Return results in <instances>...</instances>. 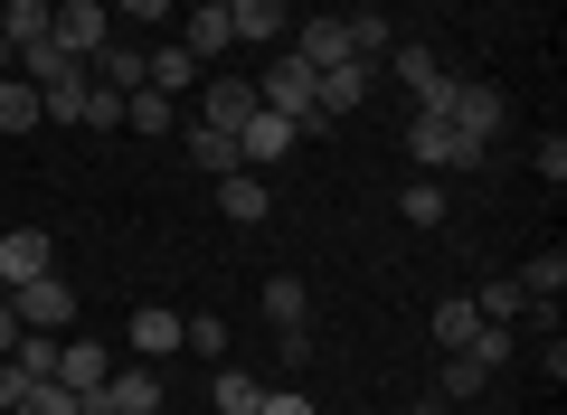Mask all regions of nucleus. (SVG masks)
I'll list each match as a JSON object with an SVG mask.
<instances>
[{
  "label": "nucleus",
  "instance_id": "f257e3e1",
  "mask_svg": "<svg viewBox=\"0 0 567 415\" xmlns=\"http://www.w3.org/2000/svg\"><path fill=\"white\" fill-rule=\"evenodd\" d=\"M398 142H406V160H416V170H483V142H464L445 114H406Z\"/></svg>",
  "mask_w": 567,
  "mask_h": 415
},
{
  "label": "nucleus",
  "instance_id": "f03ea898",
  "mask_svg": "<svg viewBox=\"0 0 567 415\" xmlns=\"http://www.w3.org/2000/svg\"><path fill=\"white\" fill-rule=\"evenodd\" d=\"M227 142H237V160H246V170H275V160L293 152L303 133H293V114H275V104H256V114H246V123H237Z\"/></svg>",
  "mask_w": 567,
  "mask_h": 415
},
{
  "label": "nucleus",
  "instance_id": "7ed1b4c3",
  "mask_svg": "<svg viewBox=\"0 0 567 415\" xmlns=\"http://www.w3.org/2000/svg\"><path fill=\"white\" fill-rule=\"evenodd\" d=\"M445 123H454V133H464V142H483V152H492V133H502V123H511V95H502V85H454V104H445Z\"/></svg>",
  "mask_w": 567,
  "mask_h": 415
},
{
  "label": "nucleus",
  "instance_id": "20e7f679",
  "mask_svg": "<svg viewBox=\"0 0 567 415\" xmlns=\"http://www.w3.org/2000/svg\"><path fill=\"white\" fill-rule=\"evenodd\" d=\"M48 39H58L66 58H95V48H114V10H104V0H58Z\"/></svg>",
  "mask_w": 567,
  "mask_h": 415
},
{
  "label": "nucleus",
  "instance_id": "39448f33",
  "mask_svg": "<svg viewBox=\"0 0 567 415\" xmlns=\"http://www.w3.org/2000/svg\"><path fill=\"white\" fill-rule=\"evenodd\" d=\"M10 312H20V331H66L76 321V283H58V274L10 283Z\"/></svg>",
  "mask_w": 567,
  "mask_h": 415
},
{
  "label": "nucleus",
  "instance_id": "423d86ee",
  "mask_svg": "<svg viewBox=\"0 0 567 415\" xmlns=\"http://www.w3.org/2000/svg\"><path fill=\"white\" fill-rule=\"evenodd\" d=\"M398 76H406V95H416V114H445L454 85H464L445 58H435V48H398Z\"/></svg>",
  "mask_w": 567,
  "mask_h": 415
},
{
  "label": "nucleus",
  "instance_id": "0eeeda50",
  "mask_svg": "<svg viewBox=\"0 0 567 415\" xmlns=\"http://www.w3.org/2000/svg\"><path fill=\"white\" fill-rule=\"evenodd\" d=\"M256 104L293 114V133H303V114H312V66H303V58H265V76H256Z\"/></svg>",
  "mask_w": 567,
  "mask_h": 415
},
{
  "label": "nucleus",
  "instance_id": "6e6552de",
  "mask_svg": "<svg viewBox=\"0 0 567 415\" xmlns=\"http://www.w3.org/2000/svg\"><path fill=\"white\" fill-rule=\"evenodd\" d=\"M369 85H379V66H360V58H341V66H322V76H312V114H360L369 104Z\"/></svg>",
  "mask_w": 567,
  "mask_h": 415
},
{
  "label": "nucleus",
  "instance_id": "1a4fd4ad",
  "mask_svg": "<svg viewBox=\"0 0 567 415\" xmlns=\"http://www.w3.org/2000/svg\"><path fill=\"white\" fill-rule=\"evenodd\" d=\"M39 274H58L48 227H10V237H0V293H10V283H39Z\"/></svg>",
  "mask_w": 567,
  "mask_h": 415
},
{
  "label": "nucleus",
  "instance_id": "9d476101",
  "mask_svg": "<svg viewBox=\"0 0 567 415\" xmlns=\"http://www.w3.org/2000/svg\"><path fill=\"white\" fill-rule=\"evenodd\" d=\"M95 406H114V415H152V406H162V377H152V359H114Z\"/></svg>",
  "mask_w": 567,
  "mask_h": 415
},
{
  "label": "nucleus",
  "instance_id": "9b49d317",
  "mask_svg": "<svg viewBox=\"0 0 567 415\" xmlns=\"http://www.w3.org/2000/svg\"><path fill=\"white\" fill-rule=\"evenodd\" d=\"M227 29H237V48H275L293 39V0H227Z\"/></svg>",
  "mask_w": 567,
  "mask_h": 415
},
{
  "label": "nucleus",
  "instance_id": "f8f14e48",
  "mask_svg": "<svg viewBox=\"0 0 567 415\" xmlns=\"http://www.w3.org/2000/svg\"><path fill=\"white\" fill-rule=\"evenodd\" d=\"M246 114H256V76H208L199 85V123L208 133H237Z\"/></svg>",
  "mask_w": 567,
  "mask_h": 415
},
{
  "label": "nucleus",
  "instance_id": "ddd939ff",
  "mask_svg": "<svg viewBox=\"0 0 567 415\" xmlns=\"http://www.w3.org/2000/svg\"><path fill=\"white\" fill-rule=\"evenodd\" d=\"M104 369H114V359H104L95 340H58V369L48 377H58L66 396H104Z\"/></svg>",
  "mask_w": 567,
  "mask_h": 415
},
{
  "label": "nucleus",
  "instance_id": "4468645a",
  "mask_svg": "<svg viewBox=\"0 0 567 415\" xmlns=\"http://www.w3.org/2000/svg\"><path fill=\"white\" fill-rule=\"evenodd\" d=\"M181 10H189V29H181L189 58H227V48H237V29H227V0H181Z\"/></svg>",
  "mask_w": 567,
  "mask_h": 415
},
{
  "label": "nucleus",
  "instance_id": "2eb2a0df",
  "mask_svg": "<svg viewBox=\"0 0 567 415\" xmlns=\"http://www.w3.org/2000/svg\"><path fill=\"white\" fill-rule=\"evenodd\" d=\"M189 321L181 312H171V302H142V312H133V359H171V350H189Z\"/></svg>",
  "mask_w": 567,
  "mask_h": 415
},
{
  "label": "nucleus",
  "instance_id": "dca6fc26",
  "mask_svg": "<svg viewBox=\"0 0 567 415\" xmlns=\"http://www.w3.org/2000/svg\"><path fill=\"white\" fill-rule=\"evenodd\" d=\"M208 189H218V208H227L237 227H265V218H275V198H265L256 170H227V179H208Z\"/></svg>",
  "mask_w": 567,
  "mask_h": 415
},
{
  "label": "nucleus",
  "instance_id": "f3484780",
  "mask_svg": "<svg viewBox=\"0 0 567 415\" xmlns=\"http://www.w3.org/2000/svg\"><path fill=\"white\" fill-rule=\"evenodd\" d=\"M293 58L322 76V66H341V58H350V29H341V20H303V29H293Z\"/></svg>",
  "mask_w": 567,
  "mask_h": 415
},
{
  "label": "nucleus",
  "instance_id": "a211bd4d",
  "mask_svg": "<svg viewBox=\"0 0 567 415\" xmlns=\"http://www.w3.org/2000/svg\"><path fill=\"white\" fill-rule=\"evenodd\" d=\"M398 218H406V227H445V218H454L445 179H435V170H425V179H406V189H398Z\"/></svg>",
  "mask_w": 567,
  "mask_h": 415
},
{
  "label": "nucleus",
  "instance_id": "6ab92c4d",
  "mask_svg": "<svg viewBox=\"0 0 567 415\" xmlns=\"http://www.w3.org/2000/svg\"><path fill=\"white\" fill-rule=\"evenodd\" d=\"M48 123V95L29 76H0V133H39Z\"/></svg>",
  "mask_w": 567,
  "mask_h": 415
},
{
  "label": "nucleus",
  "instance_id": "aec40b11",
  "mask_svg": "<svg viewBox=\"0 0 567 415\" xmlns=\"http://www.w3.org/2000/svg\"><path fill=\"white\" fill-rule=\"evenodd\" d=\"M425 331H435V350H464V340L483 331V312H473V293H445V302H435V321H425Z\"/></svg>",
  "mask_w": 567,
  "mask_h": 415
},
{
  "label": "nucleus",
  "instance_id": "412c9836",
  "mask_svg": "<svg viewBox=\"0 0 567 415\" xmlns=\"http://www.w3.org/2000/svg\"><path fill=\"white\" fill-rule=\"evenodd\" d=\"M265 321H275V331L312 321V283H303V274H275V283H265Z\"/></svg>",
  "mask_w": 567,
  "mask_h": 415
},
{
  "label": "nucleus",
  "instance_id": "4be33fe9",
  "mask_svg": "<svg viewBox=\"0 0 567 415\" xmlns=\"http://www.w3.org/2000/svg\"><path fill=\"white\" fill-rule=\"evenodd\" d=\"M492 387V369L473 350H445V377H435V396H445V406H464V396H483Z\"/></svg>",
  "mask_w": 567,
  "mask_h": 415
},
{
  "label": "nucleus",
  "instance_id": "5701e85b",
  "mask_svg": "<svg viewBox=\"0 0 567 415\" xmlns=\"http://www.w3.org/2000/svg\"><path fill=\"white\" fill-rule=\"evenodd\" d=\"M48 20H58V0H10V10H0V48L48 39Z\"/></svg>",
  "mask_w": 567,
  "mask_h": 415
},
{
  "label": "nucleus",
  "instance_id": "b1692460",
  "mask_svg": "<svg viewBox=\"0 0 567 415\" xmlns=\"http://www.w3.org/2000/svg\"><path fill=\"white\" fill-rule=\"evenodd\" d=\"M341 29H350V58H360V66H379V58H388V48H398V29H388V20H379V10H350V20H341Z\"/></svg>",
  "mask_w": 567,
  "mask_h": 415
},
{
  "label": "nucleus",
  "instance_id": "393cba45",
  "mask_svg": "<svg viewBox=\"0 0 567 415\" xmlns=\"http://www.w3.org/2000/svg\"><path fill=\"white\" fill-rule=\"evenodd\" d=\"M85 76L114 85V95H133V85H142V48H95V58H85Z\"/></svg>",
  "mask_w": 567,
  "mask_h": 415
},
{
  "label": "nucleus",
  "instance_id": "a878e982",
  "mask_svg": "<svg viewBox=\"0 0 567 415\" xmlns=\"http://www.w3.org/2000/svg\"><path fill=\"white\" fill-rule=\"evenodd\" d=\"M189 170L227 179V170H246V160H237V142H227V133H208V123H199V133H189Z\"/></svg>",
  "mask_w": 567,
  "mask_h": 415
},
{
  "label": "nucleus",
  "instance_id": "bb28decb",
  "mask_svg": "<svg viewBox=\"0 0 567 415\" xmlns=\"http://www.w3.org/2000/svg\"><path fill=\"white\" fill-rule=\"evenodd\" d=\"M473 312H483V321H529V293L511 274H492V283H473Z\"/></svg>",
  "mask_w": 567,
  "mask_h": 415
},
{
  "label": "nucleus",
  "instance_id": "cd10ccee",
  "mask_svg": "<svg viewBox=\"0 0 567 415\" xmlns=\"http://www.w3.org/2000/svg\"><path fill=\"white\" fill-rule=\"evenodd\" d=\"M123 133H171V95L133 85V95H123Z\"/></svg>",
  "mask_w": 567,
  "mask_h": 415
},
{
  "label": "nucleus",
  "instance_id": "c85d7f7f",
  "mask_svg": "<svg viewBox=\"0 0 567 415\" xmlns=\"http://www.w3.org/2000/svg\"><path fill=\"white\" fill-rule=\"evenodd\" d=\"M208 396H218V415H256V377H246V369H218V377H208Z\"/></svg>",
  "mask_w": 567,
  "mask_h": 415
},
{
  "label": "nucleus",
  "instance_id": "c756f323",
  "mask_svg": "<svg viewBox=\"0 0 567 415\" xmlns=\"http://www.w3.org/2000/svg\"><path fill=\"white\" fill-rule=\"evenodd\" d=\"M10 359H20V377H48V369H58V331H20Z\"/></svg>",
  "mask_w": 567,
  "mask_h": 415
},
{
  "label": "nucleus",
  "instance_id": "7c9ffc66",
  "mask_svg": "<svg viewBox=\"0 0 567 415\" xmlns=\"http://www.w3.org/2000/svg\"><path fill=\"white\" fill-rule=\"evenodd\" d=\"M10 415H85V396H66L58 377H39V387H29V396H20Z\"/></svg>",
  "mask_w": 567,
  "mask_h": 415
},
{
  "label": "nucleus",
  "instance_id": "2f4dec72",
  "mask_svg": "<svg viewBox=\"0 0 567 415\" xmlns=\"http://www.w3.org/2000/svg\"><path fill=\"white\" fill-rule=\"evenodd\" d=\"M85 123H95V133H123V95L95 85V76H85Z\"/></svg>",
  "mask_w": 567,
  "mask_h": 415
},
{
  "label": "nucleus",
  "instance_id": "473e14b6",
  "mask_svg": "<svg viewBox=\"0 0 567 415\" xmlns=\"http://www.w3.org/2000/svg\"><path fill=\"white\" fill-rule=\"evenodd\" d=\"M181 340H189L199 359H227V321H218V312H189V331H181Z\"/></svg>",
  "mask_w": 567,
  "mask_h": 415
},
{
  "label": "nucleus",
  "instance_id": "72a5a7b5",
  "mask_svg": "<svg viewBox=\"0 0 567 415\" xmlns=\"http://www.w3.org/2000/svg\"><path fill=\"white\" fill-rule=\"evenodd\" d=\"M48 123H85V76H66V85H48Z\"/></svg>",
  "mask_w": 567,
  "mask_h": 415
},
{
  "label": "nucleus",
  "instance_id": "f704fd0d",
  "mask_svg": "<svg viewBox=\"0 0 567 415\" xmlns=\"http://www.w3.org/2000/svg\"><path fill=\"white\" fill-rule=\"evenodd\" d=\"M529 170H539L548 189H558V179H567V142H558V133H539V152H529Z\"/></svg>",
  "mask_w": 567,
  "mask_h": 415
},
{
  "label": "nucleus",
  "instance_id": "c9c22d12",
  "mask_svg": "<svg viewBox=\"0 0 567 415\" xmlns=\"http://www.w3.org/2000/svg\"><path fill=\"white\" fill-rule=\"evenodd\" d=\"M275 359H284V369H303V359H312V321H293V331H275Z\"/></svg>",
  "mask_w": 567,
  "mask_h": 415
},
{
  "label": "nucleus",
  "instance_id": "e433bc0d",
  "mask_svg": "<svg viewBox=\"0 0 567 415\" xmlns=\"http://www.w3.org/2000/svg\"><path fill=\"white\" fill-rule=\"evenodd\" d=\"M256 415H312V396H303V387H265Z\"/></svg>",
  "mask_w": 567,
  "mask_h": 415
},
{
  "label": "nucleus",
  "instance_id": "4c0bfd02",
  "mask_svg": "<svg viewBox=\"0 0 567 415\" xmlns=\"http://www.w3.org/2000/svg\"><path fill=\"white\" fill-rule=\"evenodd\" d=\"M171 10H181V0H114V20H142V29H152V20H171Z\"/></svg>",
  "mask_w": 567,
  "mask_h": 415
},
{
  "label": "nucleus",
  "instance_id": "58836bf2",
  "mask_svg": "<svg viewBox=\"0 0 567 415\" xmlns=\"http://www.w3.org/2000/svg\"><path fill=\"white\" fill-rule=\"evenodd\" d=\"M29 387H39V377H20V359H0V415L20 406V396H29Z\"/></svg>",
  "mask_w": 567,
  "mask_h": 415
},
{
  "label": "nucleus",
  "instance_id": "ea45409f",
  "mask_svg": "<svg viewBox=\"0 0 567 415\" xmlns=\"http://www.w3.org/2000/svg\"><path fill=\"white\" fill-rule=\"evenodd\" d=\"M10 340H20V312H10V293H0V359H10Z\"/></svg>",
  "mask_w": 567,
  "mask_h": 415
},
{
  "label": "nucleus",
  "instance_id": "a19ab883",
  "mask_svg": "<svg viewBox=\"0 0 567 415\" xmlns=\"http://www.w3.org/2000/svg\"><path fill=\"white\" fill-rule=\"evenodd\" d=\"M406 415H454V406H445V396H435V387H425V396H416V406H406Z\"/></svg>",
  "mask_w": 567,
  "mask_h": 415
},
{
  "label": "nucleus",
  "instance_id": "79ce46f5",
  "mask_svg": "<svg viewBox=\"0 0 567 415\" xmlns=\"http://www.w3.org/2000/svg\"><path fill=\"white\" fill-rule=\"evenodd\" d=\"M85 415H114V406H95V396H85Z\"/></svg>",
  "mask_w": 567,
  "mask_h": 415
},
{
  "label": "nucleus",
  "instance_id": "37998d69",
  "mask_svg": "<svg viewBox=\"0 0 567 415\" xmlns=\"http://www.w3.org/2000/svg\"><path fill=\"white\" fill-rule=\"evenodd\" d=\"M152 415H171V396H162V406H152Z\"/></svg>",
  "mask_w": 567,
  "mask_h": 415
},
{
  "label": "nucleus",
  "instance_id": "c03bdc74",
  "mask_svg": "<svg viewBox=\"0 0 567 415\" xmlns=\"http://www.w3.org/2000/svg\"><path fill=\"white\" fill-rule=\"evenodd\" d=\"M0 10H10V0H0Z\"/></svg>",
  "mask_w": 567,
  "mask_h": 415
}]
</instances>
